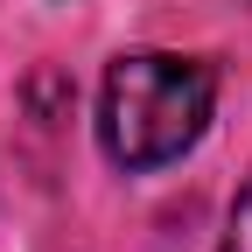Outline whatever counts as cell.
<instances>
[{
	"label": "cell",
	"instance_id": "6da1fadb",
	"mask_svg": "<svg viewBox=\"0 0 252 252\" xmlns=\"http://www.w3.org/2000/svg\"><path fill=\"white\" fill-rule=\"evenodd\" d=\"M217 105V70L175 49H133L105 70V98H98V140L126 175L168 168L203 140Z\"/></svg>",
	"mask_w": 252,
	"mask_h": 252
},
{
	"label": "cell",
	"instance_id": "7a4b0ae2",
	"mask_svg": "<svg viewBox=\"0 0 252 252\" xmlns=\"http://www.w3.org/2000/svg\"><path fill=\"white\" fill-rule=\"evenodd\" d=\"M217 252H252V182L238 189V203H231V217H224V245Z\"/></svg>",
	"mask_w": 252,
	"mask_h": 252
}]
</instances>
